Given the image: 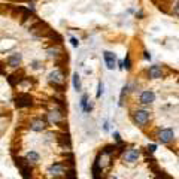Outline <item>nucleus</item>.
Here are the masks:
<instances>
[{
    "mask_svg": "<svg viewBox=\"0 0 179 179\" xmlns=\"http://www.w3.org/2000/svg\"><path fill=\"white\" fill-rule=\"evenodd\" d=\"M28 30H30V33L33 34L34 37H39V39H40V37H48L49 33L52 32V28L48 26L45 21H39L37 24H34V26L32 27V28H28Z\"/></svg>",
    "mask_w": 179,
    "mask_h": 179,
    "instance_id": "1",
    "label": "nucleus"
},
{
    "mask_svg": "<svg viewBox=\"0 0 179 179\" xmlns=\"http://www.w3.org/2000/svg\"><path fill=\"white\" fill-rule=\"evenodd\" d=\"M14 160H15V166H17L19 172H21V175H23V178L24 179H30L32 178V166H30V161L27 160V158H21V157H15L14 155Z\"/></svg>",
    "mask_w": 179,
    "mask_h": 179,
    "instance_id": "2",
    "label": "nucleus"
},
{
    "mask_svg": "<svg viewBox=\"0 0 179 179\" xmlns=\"http://www.w3.org/2000/svg\"><path fill=\"white\" fill-rule=\"evenodd\" d=\"M15 104L17 108H28L33 104V97L27 93H19L15 97Z\"/></svg>",
    "mask_w": 179,
    "mask_h": 179,
    "instance_id": "3",
    "label": "nucleus"
},
{
    "mask_svg": "<svg viewBox=\"0 0 179 179\" xmlns=\"http://www.w3.org/2000/svg\"><path fill=\"white\" fill-rule=\"evenodd\" d=\"M24 78H26L24 70H18V72H15V73L9 75L8 82H9V85H11V87H17L18 84H21V82L24 81Z\"/></svg>",
    "mask_w": 179,
    "mask_h": 179,
    "instance_id": "4",
    "label": "nucleus"
},
{
    "mask_svg": "<svg viewBox=\"0 0 179 179\" xmlns=\"http://www.w3.org/2000/svg\"><path fill=\"white\" fill-rule=\"evenodd\" d=\"M158 139H160L161 143H170L175 139V133H173L172 128H164V130H161L158 133Z\"/></svg>",
    "mask_w": 179,
    "mask_h": 179,
    "instance_id": "5",
    "label": "nucleus"
},
{
    "mask_svg": "<svg viewBox=\"0 0 179 179\" xmlns=\"http://www.w3.org/2000/svg\"><path fill=\"white\" fill-rule=\"evenodd\" d=\"M57 142L61 148H70L72 146V140H70V134L67 131H63V133H57Z\"/></svg>",
    "mask_w": 179,
    "mask_h": 179,
    "instance_id": "6",
    "label": "nucleus"
},
{
    "mask_svg": "<svg viewBox=\"0 0 179 179\" xmlns=\"http://www.w3.org/2000/svg\"><path fill=\"white\" fill-rule=\"evenodd\" d=\"M134 121H136L137 124L140 126V127H143L146 122L149 121V112L146 111H137L134 113Z\"/></svg>",
    "mask_w": 179,
    "mask_h": 179,
    "instance_id": "7",
    "label": "nucleus"
},
{
    "mask_svg": "<svg viewBox=\"0 0 179 179\" xmlns=\"http://www.w3.org/2000/svg\"><path fill=\"white\" fill-rule=\"evenodd\" d=\"M93 179H102V166H100V155L96 157L93 164Z\"/></svg>",
    "mask_w": 179,
    "mask_h": 179,
    "instance_id": "8",
    "label": "nucleus"
},
{
    "mask_svg": "<svg viewBox=\"0 0 179 179\" xmlns=\"http://www.w3.org/2000/svg\"><path fill=\"white\" fill-rule=\"evenodd\" d=\"M104 61H106V66L108 69H115V63H117V57H115V54L111 51H104Z\"/></svg>",
    "mask_w": 179,
    "mask_h": 179,
    "instance_id": "9",
    "label": "nucleus"
},
{
    "mask_svg": "<svg viewBox=\"0 0 179 179\" xmlns=\"http://www.w3.org/2000/svg\"><path fill=\"white\" fill-rule=\"evenodd\" d=\"M64 73L63 72H60V70H55V72H52V73H49V76H48V79H49V82H57V84H64Z\"/></svg>",
    "mask_w": 179,
    "mask_h": 179,
    "instance_id": "10",
    "label": "nucleus"
},
{
    "mask_svg": "<svg viewBox=\"0 0 179 179\" xmlns=\"http://www.w3.org/2000/svg\"><path fill=\"white\" fill-rule=\"evenodd\" d=\"M155 100V94L152 91H143L140 94V102L145 103V104H151Z\"/></svg>",
    "mask_w": 179,
    "mask_h": 179,
    "instance_id": "11",
    "label": "nucleus"
},
{
    "mask_svg": "<svg viewBox=\"0 0 179 179\" xmlns=\"http://www.w3.org/2000/svg\"><path fill=\"white\" fill-rule=\"evenodd\" d=\"M64 172H66V167H64L63 164H60V163H57V164H54V166L49 167V173H51V175H55V176L64 175Z\"/></svg>",
    "mask_w": 179,
    "mask_h": 179,
    "instance_id": "12",
    "label": "nucleus"
},
{
    "mask_svg": "<svg viewBox=\"0 0 179 179\" xmlns=\"http://www.w3.org/2000/svg\"><path fill=\"white\" fill-rule=\"evenodd\" d=\"M21 60H23L21 54H12L8 58V63H9V66H12V67H18L21 64Z\"/></svg>",
    "mask_w": 179,
    "mask_h": 179,
    "instance_id": "13",
    "label": "nucleus"
},
{
    "mask_svg": "<svg viewBox=\"0 0 179 179\" xmlns=\"http://www.w3.org/2000/svg\"><path fill=\"white\" fill-rule=\"evenodd\" d=\"M148 73L152 79H158V78H161V67L160 66H151Z\"/></svg>",
    "mask_w": 179,
    "mask_h": 179,
    "instance_id": "14",
    "label": "nucleus"
},
{
    "mask_svg": "<svg viewBox=\"0 0 179 179\" xmlns=\"http://www.w3.org/2000/svg\"><path fill=\"white\" fill-rule=\"evenodd\" d=\"M39 21H40V19H39V18H37V17H36V15L33 14V15H30V17L27 18L26 21H23V24H24L27 28H32V27H33L34 24H37Z\"/></svg>",
    "mask_w": 179,
    "mask_h": 179,
    "instance_id": "15",
    "label": "nucleus"
},
{
    "mask_svg": "<svg viewBox=\"0 0 179 179\" xmlns=\"http://www.w3.org/2000/svg\"><path fill=\"white\" fill-rule=\"evenodd\" d=\"M45 121H42V119H36V121H33L32 122V130H34V131H42V130H45Z\"/></svg>",
    "mask_w": 179,
    "mask_h": 179,
    "instance_id": "16",
    "label": "nucleus"
},
{
    "mask_svg": "<svg viewBox=\"0 0 179 179\" xmlns=\"http://www.w3.org/2000/svg\"><path fill=\"white\" fill-rule=\"evenodd\" d=\"M48 39H51V40H54V43H57V45H60V43H63V36L61 34H58L55 30H52L51 33H49V36H48Z\"/></svg>",
    "mask_w": 179,
    "mask_h": 179,
    "instance_id": "17",
    "label": "nucleus"
},
{
    "mask_svg": "<svg viewBox=\"0 0 179 179\" xmlns=\"http://www.w3.org/2000/svg\"><path fill=\"white\" fill-rule=\"evenodd\" d=\"M137 157H139V151H137V149H133V151H130L128 154H126L127 161H134Z\"/></svg>",
    "mask_w": 179,
    "mask_h": 179,
    "instance_id": "18",
    "label": "nucleus"
},
{
    "mask_svg": "<svg viewBox=\"0 0 179 179\" xmlns=\"http://www.w3.org/2000/svg\"><path fill=\"white\" fill-rule=\"evenodd\" d=\"M117 151V145H106L104 148H103L102 154H106V155H111V154H113Z\"/></svg>",
    "mask_w": 179,
    "mask_h": 179,
    "instance_id": "19",
    "label": "nucleus"
},
{
    "mask_svg": "<svg viewBox=\"0 0 179 179\" xmlns=\"http://www.w3.org/2000/svg\"><path fill=\"white\" fill-rule=\"evenodd\" d=\"M28 161H33V163H36V161H39V154L37 152H34V151H30V152L27 154V157H26Z\"/></svg>",
    "mask_w": 179,
    "mask_h": 179,
    "instance_id": "20",
    "label": "nucleus"
},
{
    "mask_svg": "<svg viewBox=\"0 0 179 179\" xmlns=\"http://www.w3.org/2000/svg\"><path fill=\"white\" fill-rule=\"evenodd\" d=\"M73 87H75L76 91H81V79H79V75H78V73L73 75Z\"/></svg>",
    "mask_w": 179,
    "mask_h": 179,
    "instance_id": "21",
    "label": "nucleus"
},
{
    "mask_svg": "<svg viewBox=\"0 0 179 179\" xmlns=\"http://www.w3.org/2000/svg\"><path fill=\"white\" fill-rule=\"evenodd\" d=\"M61 52H63V51H60L58 48H51V49H48V57H54V58H57Z\"/></svg>",
    "mask_w": 179,
    "mask_h": 179,
    "instance_id": "22",
    "label": "nucleus"
},
{
    "mask_svg": "<svg viewBox=\"0 0 179 179\" xmlns=\"http://www.w3.org/2000/svg\"><path fill=\"white\" fill-rule=\"evenodd\" d=\"M61 117H63V113H60V112H52V113H49V118H51V121H54V122H60Z\"/></svg>",
    "mask_w": 179,
    "mask_h": 179,
    "instance_id": "23",
    "label": "nucleus"
},
{
    "mask_svg": "<svg viewBox=\"0 0 179 179\" xmlns=\"http://www.w3.org/2000/svg\"><path fill=\"white\" fill-rule=\"evenodd\" d=\"M64 179H76V173L73 169H70V170H66L64 172Z\"/></svg>",
    "mask_w": 179,
    "mask_h": 179,
    "instance_id": "24",
    "label": "nucleus"
},
{
    "mask_svg": "<svg viewBox=\"0 0 179 179\" xmlns=\"http://www.w3.org/2000/svg\"><path fill=\"white\" fill-rule=\"evenodd\" d=\"M122 67H126L127 70H130L131 69V60H130V57H126V60H124V63H122Z\"/></svg>",
    "mask_w": 179,
    "mask_h": 179,
    "instance_id": "25",
    "label": "nucleus"
},
{
    "mask_svg": "<svg viewBox=\"0 0 179 179\" xmlns=\"http://www.w3.org/2000/svg\"><path fill=\"white\" fill-rule=\"evenodd\" d=\"M87 102H88V96H87V94H84V96H82V99H81V108H82V109L85 108Z\"/></svg>",
    "mask_w": 179,
    "mask_h": 179,
    "instance_id": "26",
    "label": "nucleus"
},
{
    "mask_svg": "<svg viewBox=\"0 0 179 179\" xmlns=\"http://www.w3.org/2000/svg\"><path fill=\"white\" fill-rule=\"evenodd\" d=\"M70 42H72V45H73L75 48H76L78 45H79V42H78V39H76V37H72V39H70Z\"/></svg>",
    "mask_w": 179,
    "mask_h": 179,
    "instance_id": "27",
    "label": "nucleus"
},
{
    "mask_svg": "<svg viewBox=\"0 0 179 179\" xmlns=\"http://www.w3.org/2000/svg\"><path fill=\"white\" fill-rule=\"evenodd\" d=\"M102 93H103V85H102V82L99 84V91H97V97H100L102 96Z\"/></svg>",
    "mask_w": 179,
    "mask_h": 179,
    "instance_id": "28",
    "label": "nucleus"
},
{
    "mask_svg": "<svg viewBox=\"0 0 179 179\" xmlns=\"http://www.w3.org/2000/svg\"><path fill=\"white\" fill-rule=\"evenodd\" d=\"M155 149H157V146H155V145H149V146H148V151H149V152H154Z\"/></svg>",
    "mask_w": 179,
    "mask_h": 179,
    "instance_id": "29",
    "label": "nucleus"
},
{
    "mask_svg": "<svg viewBox=\"0 0 179 179\" xmlns=\"http://www.w3.org/2000/svg\"><path fill=\"white\" fill-rule=\"evenodd\" d=\"M5 73H6V72H5V66L0 63V75H5Z\"/></svg>",
    "mask_w": 179,
    "mask_h": 179,
    "instance_id": "30",
    "label": "nucleus"
},
{
    "mask_svg": "<svg viewBox=\"0 0 179 179\" xmlns=\"http://www.w3.org/2000/svg\"><path fill=\"white\" fill-rule=\"evenodd\" d=\"M113 136H115V139H117V142H119V140H121V137H119V133H115Z\"/></svg>",
    "mask_w": 179,
    "mask_h": 179,
    "instance_id": "31",
    "label": "nucleus"
},
{
    "mask_svg": "<svg viewBox=\"0 0 179 179\" xmlns=\"http://www.w3.org/2000/svg\"><path fill=\"white\" fill-rule=\"evenodd\" d=\"M33 69H39V63H37V61H34L33 63Z\"/></svg>",
    "mask_w": 179,
    "mask_h": 179,
    "instance_id": "32",
    "label": "nucleus"
},
{
    "mask_svg": "<svg viewBox=\"0 0 179 179\" xmlns=\"http://www.w3.org/2000/svg\"><path fill=\"white\" fill-rule=\"evenodd\" d=\"M143 54H145V58H146V60H151V55H149V54H148V52H146V51L143 52Z\"/></svg>",
    "mask_w": 179,
    "mask_h": 179,
    "instance_id": "33",
    "label": "nucleus"
},
{
    "mask_svg": "<svg viewBox=\"0 0 179 179\" xmlns=\"http://www.w3.org/2000/svg\"><path fill=\"white\" fill-rule=\"evenodd\" d=\"M109 179H118V178H117V176H111V178H109Z\"/></svg>",
    "mask_w": 179,
    "mask_h": 179,
    "instance_id": "34",
    "label": "nucleus"
}]
</instances>
